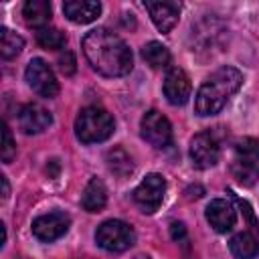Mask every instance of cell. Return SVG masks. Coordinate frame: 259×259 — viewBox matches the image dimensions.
Instances as JSON below:
<instances>
[{
    "label": "cell",
    "instance_id": "6da1fadb",
    "mask_svg": "<svg viewBox=\"0 0 259 259\" xmlns=\"http://www.w3.org/2000/svg\"><path fill=\"white\" fill-rule=\"evenodd\" d=\"M83 55L103 77H123L132 71L134 57L121 36L109 28H93L83 36Z\"/></svg>",
    "mask_w": 259,
    "mask_h": 259
},
{
    "label": "cell",
    "instance_id": "7a4b0ae2",
    "mask_svg": "<svg viewBox=\"0 0 259 259\" xmlns=\"http://www.w3.org/2000/svg\"><path fill=\"white\" fill-rule=\"evenodd\" d=\"M243 83L241 71L235 67H221L217 69L206 81L200 85L194 97V109L198 115H214L219 113L225 103L239 91Z\"/></svg>",
    "mask_w": 259,
    "mask_h": 259
},
{
    "label": "cell",
    "instance_id": "3957f363",
    "mask_svg": "<svg viewBox=\"0 0 259 259\" xmlns=\"http://www.w3.org/2000/svg\"><path fill=\"white\" fill-rule=\"evenodd\" d=\"M75 134L83 144L103 142L113 134V117L103 107H83L75 119Z\"/></svg>",
    "mask_w": 259,
    "mask_h": 259
},
{
    "label": "cell",
    "instance_id": "277c9868",
    "mask_svg": "<svg viewBox=\"0 0 259 259\" xmlns=\"http://www.w3.org/2000/svg\"><path fill=\"white\" fill-rule=\"evenodd\" d=\"M95 241L101 249H105L109 253H121L136 243V233L127 223L111 219L97 227Z\"/></svg>",
    "mask_w": 259,
    "mask_h": 259
},
{
    "label": "cell",
    "instance_id": "5b68a950",
    "mask_svg": "<svg viewBox=\"0 0 259 259\" xmlns=\"http://www.w3.org/2000/svg\"><path fill=\"white\" fill-rule=\"evenodd\" d=\"M164 192H166V180L160 174L152 172V174H146V178L136 186L134 200L142 208V212L152 214L160 208L164 200Z\"/></svg>",
    "mask_w": 259,
    "mask_h": 259
},
{
    "label": "cell",
    "instance_id": "8992f818",
    "mask_svg": "<svg viewBox=\"0 0 259 259\" xmlns=\"http://www.w3.org/2000/svg\"><path fill=\"white\" fill-rule=\"evenodd\" d=\"M140 130H142V138L154 148H166L172 142V125L168 117L156 109H150L144 113L140 121Z\"/></svg>",
    "mask_w": 259,
    "mask_h": 259
},
{
    "label": "cell",
    "instance_id": "52a82bcc",
    "mask_svg": "<svg viewBox=\"0 0 259 259\" xmlns=\"http://www.w3.org/2000/svg\"><path fill=\"white\" fill-rule=\"evenodd\" d=\"M26 81L32 87V91H36L40 97H55L59 93V81L53 73V69L47 65V61L42 59H30V63L26 65Z\"/></svg>",
    "mask_w": 259,
    "mask_h": 259
},
{
    "label": "cell",
    "instance_id": "ba28073f",
    "mask_svg": "<svg viewBox=\"0 0 259 259\" xmlns=\"http://www.w3.org/2000/svg\"><path fill=\"white\" fill-rule=\"evenodd\" d=\"M69 225H71L69 214H65L61 210H53V212L40 214L32 221V235L42 243H51V241H57L59 237H63L69 231Z\"/></svg>",
    "mask_w": 259,
    "mask_h": 259
},
{
    "label": "cell",
    "instance_id": "9c48e42d",
    "mask_svg": "<svg viewBox=\"0 0 259 259\" xmlns=\"http://www.w3.org/2000/svg\"><path fill=\"white\" fill-rule=\"evenodd\" d=\"M219 156H221V148L210 132H200L190 140V158L196 168L204 170L214 166L219 162Z\"/></svg>",
    "mask_w": 259,
    "mask_h": 259
},
{
    "label": "cell",
    "instance_id": "30bf717a",
    "mask_svg": "<svg viewBox=\"0 0 259 259\" xmlns=\"http://www.w3.org/2000/svg\"><path fill=\"white\" fill-rule=\"evenodd\" d=\"M190 91H192V85H190L186 71L180 67L168 69V73L164 77V95H166L168 103L170 105H184L190 97Z\"/></svg>",
    "mask_w": 259,
    "mask_h": 259
},
{
    "label": "cell",
    "instance_id": "8fae6325",
    "mask_svg": "<svg viewBox=\"0 0 259 259\" xmlns=\"http://www.w3.org/2000/svg\"><path fill=\"white\" fill-rule=\"evenodd\" d=\"M206 221L217 233H227L237 223V210L231 200L227 198H214L206 206Z\"/></svg>",
    "mask_w": 259,
    "mask_h": 259
},
{
    "label": "cell",
    "instance_id": "7c38bea8",
    "mask_svg": "<svg viewBox=\"0 0 259 259\" xmlns=\"http://www.w3.org/2000/svg\"><path fill=\"white\" fill-rule=\"evenodd\" d=\"M18 123L24 134H40L53 123V115L38 103H28L18 113Z\"/></svg>",
    "mask_w": 259,
    "mask_h": 259
},
{
    "label": "cell",
    "instance_id": "4fadbf2b",
    "mask_svg": "<svg viewBox=\"0 0 259 259\" xmlns=\"http://www.w3.org/2000/svg\"><path fill=\"white\" fill-rule=\"evenodd\" d=\"M146 10L150 12V18L160 32H170L180 16L178 2H146Z\"/></svg>",
    "mask_w": 259,
    "mask_h": 259
},
{
    "label": "cell",
    "instance_id": "5bb4252c",
    "mask_svg": "<svg viewBox=\"0 0 259 259\" xmlns=\"http://www.w3.org/2000/svg\"><path fill=\"white\" fill-rule=\"evenodd\" d=\"M63 12L71 22L87 24L101 14V4L95 0H69L63 4Z\"/></svg>",
    "mask_w": 259,
    "mask_h": 259
},
{
    "label": "cell",
    "instance_id": "9a60e30c",
    "mask_svg": "<svg viewBox=\"0 0 259 259\" xmlns=\"http://www.w3.org/2000/svg\"><path fill=\"white\" fill-rule=\"evenodd\" d=\"M107 202V190H105V184L99 180V178H91L87 182V186L83 188V194H81V206L87 210V212H99L103 210Z\"/></svg>",
    "mask_w": 259,
    "mask_h": 259
},
{
    "label": "cell",
    "instance_id": "2e32d148",
    "mask_svg": "<svg viewBox=\"0 0 259 259\" xmlns=\"http://www.w3.org/2000/svg\"><path fill=\"white\" fill-rule=\"evenodd\" d=\"M51 14H53V8H51V4H49L47 0H28V2H24V6H22L24 22H26L28 26H34L36 30L49 26Z\"/></svg>",
    "mask_w": 259,
    "mask_h": 259
},
{
    "label": "cell",
    "instance_id": "e0dca14e",
    "mask_svg": "<svg viewBox=\"0 0 259 259\" xmlns=\"http://www.w3.org/2000/svg\"><path fill=\"white\" fill-rule=\"evenodd\" d=\"M229 249L237 259H255L257 253H259V241L253 233L243 231V233H237L231 239Z\"/></svg>",
    "mask_w": 259,
    "mask_h": 259
},
{
    "label": "cell",
    "instance_id": "ac0fdd59",
    "mask_svg": "<svg viewBox=\"0 0 259 259\" xmlns=\"http://www.w3.org/2000/svg\"><path fill=\"white\" fill-rule=\"evenodd\" d=\"M107 160V168L117 176V178H127L134 172V160L132 156L123 150V148H111L105 156Z\"/></svg>",
    "mask_w": 259,
    "mask_h": 259
},
{
    "label": "cell",
    "instance_id": "d6986e66",
    "mask_svg": "<svg viewBox=\"0 0 259 259\" xmlns=\"http://www.w3.org/2000/svg\"><path fill=\"white\" fill-rule=\"evenodd\" d=\"M142 57H144V61L152 69H164V67L170 65V59H172L170 57V51L162 42H158V40H150L148 45H144Z\"/></svg>",
    "mask_w": 259,
    "mask_h": 259
},
{
    "label": "cell",
    "instance_id": "ffe728a7",
    "mask_svg": "<svg viewBox=\"0 0 259 259\" xmlns=\"http://www.w3.org/2000/svg\"><path fill=\"white\" fill-rule=\"evenodd\" d=\"M22 47H24V38L20 34H16L14 30L2 26V30H0V53H2V57L4 59H14L16 55H20Z\"/></svg>",
    "mask_w": 259,
    "mask_h": 259
},
{
    "label": "cell",
    "instance_id": "44dd1931",
    "mask_svg": "<svg viewBox=\"0 0 259 259\" xmlns=\"http://www.w3.org/2000/svg\"><path fill=\"white\" fill-rule=\"evenodd\" d=\"M36 42L47 51H63L65 49V34L55 26H45L36 30Z\"/></svg>",
    "mask_w": 259,
    "mask_h": 259
},
{
    "label": "cell",
    "instance_id": "7402d4cb",
    "mask_svg": "<svg viewBox=\"0 0 259 259\" xmlns=\"http://www.w3.org/2000/svg\"><path fill=\"white\" fill-rule=\"evenodd\" d=\"M231 172L233 176L245 184V186H253L257 180H259V164H253V162H243V160H235L233 166H231Z\"/></svg>",
    "mask_w": 259,
    "mask_h": 259
},
{
    "label": "cell",
    "instance_id": "603a6c76",
    "mask_svg": "<svg viewBox=\"0 0 259 259\" xmlns=\"http://www.w3.org/2000/svg\"><path fill=\"white\" fill-rule=\"evenodd\" d=\"M235 160H243V162H259V140L255 138H241L235 142Z\"/></svg>",
    "mask_w": 259,
    "mask_h": 259
},
{
    "label": "cell",
    "instance_id": "cb8c5ba5",
    "mask_svg": "<svg viewBox=\"0 0 259 259\" xmlns=\"http://www.w3.org/2000/svg\"><path fill=\"white\" fill-rule=\"evenodd\" d=\"M16 156V144L12 140V134L8 130V125L4 123L2 125V162L4 164H10Z\"/></svg>",
    "mask_w": 259,
    "mask_h": 259
},
{
    "label": "cell",
    "instance_id": "d4e9b609",
    "mask_svg": "<svg viewBox=\"0 0 259 259\" xmlns=\"http://www.w3.org/2000/svg\"><path fill=\"white\" fill-rule=\"evenodd\" d=\"M59 69H61L65 75H73V73H75V57H73L71 51L63 49V51L59 53Z\"/></svg>",
    "mask_w": 259,
    "mask_h": 259
},
{
    "label": "cell",
    "instance_id": "484cf974",
    "mask_svg": "<svg viewBox=\"0 0 259 259\" xmlns=\"http://www.w3.org/2000/svg\"><path fill=\"white\" fill-rule=\"evenodd\" d=\"M170 235H172V239L174 241H184L186 239V229H184V225L182 223H172L170 225Z\"/></svg>",
    "mask_w": 259,
    "mask_h": 259
},
{
    "label": "cell",
    "instance_id": "4316f807",
    "mask_svg": "<svg viewBox=\"0 0 259 259\" xmlns=\"http://www.w3.org/2000/svg\"><path fill=\"white\" fill-rule=\"evenodd\" d=\"M0 182H2V200H6V198H8V192H10V188H8V180H6V176H2V178H0Z\"/></svg>",
    "mask_w": 259,
    "mask_h": 259
},
{
    "label": "cell",
    "instance_id": "83f0119b",
    "mask_svg": "<svg viewBox=\"0 0 259 259\" xmlns=\"http://www.w3.org/2000/svg\"><path fill=\"white\" fill-rule=\"evenodd\" d=\"M136 259H150V257H148V255H138Z\"/></svg>",
    "mask_w": 259,
    "mask_h": 259
}]
</instances>
